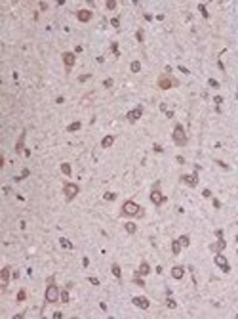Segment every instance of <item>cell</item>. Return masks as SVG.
Wrapping results in <instances>:
<instances>
[{
	"instance_id": "1",
	"label": "cell",
	"mask_w": 238,
	"mask_h": 319,
	"mask_svg": "<svg viewBox=\"0 0 238 319\" xmlns=\"http://www.w3.org/2000/svg\"><path fill=\"white\" fill-rule=\"evenodd\" d=\"M173 143L179 145V147H183V145H187V132H185L183 124H175V128H173Z\"/></svg>"
},
{
	"instance_id": "2",
	"label": "cell",
	"mask_w": 238,
	"mask_h": 319,
	"mask_svg": "<svg viewBox=\"0 0 238 319\" xmlns=\"http://www.w3.org/2000/svg\"><path fill=\"white\" fill-rule=\"evenodd\" d=\"M122 214L124 216H137V214H143V210L139 208V205L134 201H126L122 205Z\"/></svg>"
},
{
	"instance_id": "3",
	"label": "cell",
	"mask_w": 238,
	"mask_h": 319,
	"mask_svg": "<svg viewBox=\"0 0 238 319\" xmlns=\"http://www.w3.org/2000/svg\"><path fill=\"white\" fill-rule=\"evenodd\" d=\"M46 302H50V304H54V302H57L59 300V296H61V292H59V289L55 287L54 283H50L48 285V289H46Z\"/></svg>"
},
{
	"instance_id": "4",
	"label": "cell",
	"mask_w": 238,
	"mask_h": 319,
	"mask_svg": "<svg viewBox=\"0 0 238 319\" xmlns=\"http://www.w3.org/2000/svg\"><path fill=\"white\" fill-rule=\"evenodd\" d=\"M63 191H65V199H67V201H72L76 195H78L80 189H78V185H76V184H65Z\"/></svg>"
},
{
	"instance_id": "5",
	"label": "cell",
	"mask_w": 238,
	"mask_h": 319,
	"mask_svg": "<svg viewBox=\"0 0 238 319\" xmlns=\"http://www.w3.org/2000/svg\"><path fill=\"white\" fill-rule=\"evenodd\" d=\"M213 262H215V266H217V268H221V271H225V273H227L229 269H231V266H229V260L223 256V254H219V252L215 254Z\"/></svg>"
},
{
	"instance_id": "6",
	"label": "cell",
	"mask_w": 238,
	"mask_h": 319,
	"mask_svg": "<svg viewBox=\"0 0 238 319\" xmlns=\"http://www.w3.org/2000/svg\"><path fill=\"white\" fill-rule=\"evenodd\" d=\"M151 201H152V205H156V207H160V205L166 201V197L158 191V184L154 185V189H152V193H151Z\"/></svg>"
},
{
	"instance_id": "7",
	"label": "cell",
	"mask_w": 238,
	"mask_h": 319,
	"mask_svg": "<svg viewBox=\"0 0 238 319\" xmlns=\"http://www.w3.org/2000/svg\"><path fill=\"white\" fill-rule=\"evenodd\" d=\"M177 80L175 78H170V76H160L158 78V86L162 88V90H168V88H172V86H177Z\"/></svg>"
},
{
	"instance_id": "8",
	"label": "cell",
	"mask_w": 238,
	"mask_h": 319,
	"mask_svg": "<svg viewBox=\"0 0 238 319\" xmlns=\"http://www.w3.org/2000/svg\"><path fill=\"white\" fill-rule=\"evenodd\" d=\"M223 233L221 231H217V237H219V243H213V245H209V250H212V252H221V250L225 248V239L223 237Z\"/></svg>"
},
{
	"instance_id": "9",
	"label": "cell",
	"mask_w": 238,
	"mask_h": 319,
	"mask_svg": "<svg viewBox=\"0 0 238 319\" xmlns=\"http://www.w3.org/2000/svg\"><path fill=\"white\" fill-rule=\"evenodd\" d=\"M134 304L137 306V308H141V310H147L149 306H151V302H149V298H145V296H134Z\"/></svg>"
},
{
	"instance_id": "10",
	"label": "cell",
	"mask_w": 238,
	"mask_h": 319,
	"mask_svg": "<svg viewBox=\"0 0 238 319\" xmlns=\"http://www.w3.org/2000/svg\"><path fill=\"white\" fill-rule=\"evenodd\" d=\"M141 115H143V109L135 107V109H132V111L128 113V120H130V122H135V120L141 119Z\"/></svg>"
},
{
	"instance_id": "11",
	"label": "cell",
	"mask_w": 238,
	"mask_h": 319,
	"mask_svg": "<svg viewBox=\"0 0 238 319\" xmlns=\"http://www.w3.org/2000/svg\"><path fill=\"white\" fill-rule=\"evenodd\" d=\"M74 61H76V55L74 54H71V52H65V54H63V63H65L67 69H71V67L74 65Z\"/></svg>"
},
{
	"instance_id": "12",
	"label": "cell",
	"mask_w": 238,
	"mask_h": 319,
	"mask_svg": "<svg viewBox=\"0 0 238 319\" xmlns=\"http://www.w3.org/2000/svg\"><path fill=\"white\" fill-rule=\"evenodd\" d=\"M76 17H78L80 23H88V21L91 19V12H90V10H80L78 14H76Z\"/></svg>"
},
{
	"instance_id": "13",
	"label": "cell",
	"mask_w": 238,
	"mask_h": 319,
	"mask_svg": "<svg viewBox=\"0 0 238 319\" xmlns=\"http://www.w3.org/2000/svg\"><path fill=\"white\" fill-rule=\"evenodd\" d=\"M181 180H183L187 185H191V187H194V185L198 184V176H196V174H185Z\"/></svg>"
},
{
	"instance_id": "14",
	"label": "cell",
	"mask_w": 238,
	"mask_h": 319,
	"mask_svg": "<svg viewBox=\"0 0 238 319\" xmlns=\"http://www.w3.org/2000/svg\"><path fill=\"white\" fill-rule=\"evenodd\" d=\"M183 275H185L183 266H175V268H172V277H173V279H183Z\"/></svg>"
},
{
	"instance_id": "15",
	"label": "cell",
	"mask_w": 238,
	"mask_h": 319,
	"mask_svg": "<svg viewBox=\"0 0 238 319\" xmlns=\"http://www.w3.org/2000/svg\"><path fill=\"white\" fill-rule=\"evenodd\" d=\"M112 143H114V138H112V136H105V138L101 140V147H105V149L111 147Z\"/></svg>"
},
{
	"instance_id": "16",
	"label": "cell",
	"mask_w": 238,
	"mask_h": 319,
	"mask_svg": "<svg viewBox=\"0 0 238 319\" xmlns=\"http://www.w3.org/2000/svg\"><path fill=\"white\" fill-rule=\"evenodd\" d=\"M149 271H151V268H149V264H147V262H143V264L139 266V269H137V273H139V275H147Z\"/></svg>"
},
{
	"instance_id": "17",
	"label": "cell",
	"mask_w": 238,
	"mask_h": 319,
	"mask_svg": "<svg viewBox=\"0 0 238 319\" xmlns=\"http://www.w3.org/2000/svg\"><path fill=\"white\" fill-rule=\"evenodd\" d=\"M8 281H10V268H4V269H2V285L6 287Z\"/></svg>"
},
{
	"instance_id": "18",
	"label": "cell",
	"mask_w": 238,
	"mask_h": 319,
	"mask_svg": "<svg viewBox=\"0 0 238 319\" xmlns=\"http://www.w3.org/2000/svg\"><path fill=\"white\" fill-rule=\"evenodd\" d=\"M111 271H112V275H114V277H118V279L122 277V269H120V266H118V264H112Z\"/></svg>"
},
{
	"instance_id": "19",
	"label": "cell",
	"mask_w": 238,
	"mask_h": 319,
	"mask_svg": "<svg viewBox=\"0 0 238 319\" xmlns=\"http://www.w3.org/2000/svg\"><path fill=\"white\" fill-rule=\"evenodd\" d=\"M172 252H173V254H179V252H181V243H179V239L172 243Z\"/></svg>"
},
{
	"instance_id": "20",
	"label": "cell",
	"mask_w": 238,
	"mask_h": 319,
	"mask_svg": "<svg viewBox=\"0 0 238 319\" xmlns=\"http://www.w3.org/2000/svg\"><path fill=\"white\" fill-rule=\"evenodd\" d=\"M126 231L128 233H135L137 231V225L134 224V222H126Z\"/></svg>"
},
{
	"instance_id": "21",
	"label": "cell",
	"mask_w": 238,
	"mask_h": 319,
	"mask_svg": "<svg viewBox=\"0 0 238 319\" xmlns=\"http://www.w3.org/2000/svg\"><path fill=\"white\" fill-rule=\"evenodd\" d=\"M80 126H82V124H80L78 120H76V122L69 124V126H67V130H69V132H76V130H80Z\"/></svg>"
},
{
	"instance_id": "22",
	"label": "cell",
	"mask_w": 238,
	"mask_h": 319,
	"mask_svg": "<svg viewBox=\"0 0 238 319\" xmlns=\"http://www.w3.org/2000/svg\"><path fill=\"white\" fill-rule=\"evenodd\" d=\"M59 243H61V247H63V248H69V250L72 248V243H71V241H67L65 237H61V239H59Z\"/></svg>"
},
{
	"instance_id": "23",
	"label": "cell",
	"mask_w": 238,
	"mask_h": 319,
	"mask_svg": "<svg viewBox=\"0 0 238 319\" xmlns=\"http://www.w3.org/2000/svg\"><path fill=\"white\" fill-rule=\"evenodd\" d=\"M61 172H63L65 176H71V164H69V163H63V164H61Z\"/></svg>"
},
{
	"instance_id": "24",
	"label": "cell",
	"mask_w": 238,
	"mask_h": 319,
	"mask_svg": "<svg viewBox=\"0 0 238 319\" xmlns=\"http://www.w3.org/2000/svg\"><path fill=\"white\" fill-rule=\"evenodd\" d=\"M130 69H132V73H139V71H141V63H139V61H132Z\"/></svg>"
},
{
	"instance_id": "25",
	"label": "cell",
	"mask_w": 238,
	"mask_h": 319,
	"mask_svg": "<svg viewBox=\"0 0 238 319\" xmlns=\"http://www.w3.org/2000/svg\"><path fill=\"white\" fill-rule=\"evenodd\" d=\"M23 140H25V132H23V134H21V138H19L17 145H15V151H17V153H19V151H21V149H23Z\"/></svg>"
},
{
	"instance_id": "26",
	"label": "cell",
	"mask_w": 238,
	"mask_h": 319,
	"mask_svg": "<svg viewBox=\"0 0 238 319\" xmlns=\"http://www.w3.org/2000/svg\"><path fill=\"white\" fill-rule=\"evenodd\" d=\"M179 243H181V247H189V243H191V239H189L187 235H183V237H179Z\"/></svg>"
},
{
	"instance_id": "27",
	"label": "cell",
	"mask_w": 238,
	"mask_h": 319,
	"mask_svg": "<svg viewBox=\"0 0 238 319\" xmlns=\"http://www.w3.org/2000/svg\"><path fill=\"white\" fill-rule=\"evenodd\" d=\"M59 300H61V302H65V304L69 302V292H67V290H63V292H61V296H59Z\"/></svg>"
},
{
	"instance_id": "28",
	"label": "cell",
	"mask_w": 238,
	"mask_h": 319,
	"mask_svg": "<svg viewBox=\"0 0 238 319\" xmlns=\"http://www.w3.org/2000/svg\"><path fill=\"white\" fill-rule=\"evenodd\" d=\"M105 6H107V10H114V8H116V2H114V0H107V4H105Z\"/></svg>"
},
{
	"instance_id": "29",
	"label": "cell",
	"mask_w": 238,
	"mask_h": 319,
	"mask_svg": "<svg viewBox=\"0 0 238 319\" xmlns=\"http://www.w3.org/2000/svg\"><path fill=\"white\" fill-rule=\"evenodd\" d=\"M114 197H116L114 193H105V195H103V199H105V201H114Z\"/></svg>"
},
{
	"instance_id": "30",
	"label": "cell",
	"mask_w": 238,
	"mask_h": 319,
	"mask_svg": "<svg viewBox=\"0 0 238 319\" xmlns=\"http://www.w3.org/2000/svg\"><path fill=\"white\" fill-rule=\"evenodd\" d=\"M208 84H209L212 88H219V82H217L215 78H209V80H208Z\"/></svg>"
},
{
	"instance_id": "31",
	"label": "cell",
	"mask_w": 238,
	"mask_h": 319,
	"mask_svg": "<svg viewBox=\"0 0 238 319\" xmlns=\"http://www.w3.org/2000/svg\"><path fill=\"white\" fill-rule=\"evenodd\" d=\"M17 300H19V302L25 300V290H19V292H17Z\"/></svg>"
},
{
	"instance_id": "32",
	"label": "cell",
	"mask_w": 238,
	"mask_h": 319,
	"mask_svg": "<svg viewBox=\"0 0 238 319\" xmlns=\"http://www.w3.org/2000/svg\"><path fill=\"white\" fill-rule=\"evenodd\" d=\"M134 283H135V285H139V287H145V281H143V279H139V277H135V279H134Z\"/></svg>"
},
{
	"instance_id": "33",
	"label": "cell",
	"mask_w": 238,
	"mask_h": 319,
	"mask_svg": "<svg viewBox=\"0 0 238 319\" xmlns=\"http://www.w3.org/2000/svg\"><path fill=\"white\" fill-rule=\"evenodd\" d=\"M103 86H105V88H111V86H112V78H107V80L103 82Z\"/></svg>"
},
{
	"instance_id": "34",
	"label": "cell",
	"mask_w": 238,
	"mask_h": 319,
	"mask_svg": "<svg viewBox=\"0 0 238 319\" xmlns=\"http://www.w3.org/2000/svg\"><path fill=\"white\" fill-rule=\"evenodd\" d=\"M198 8H200V12H202V15H204V17H208V12H206V6H204V4H200Z\"/></svg>"
},
{
	"instance_id": "35",
	"label": "cell",
	"mask_w": 238,
	"mask_h": 319,
	"mask_svg": "<svg viewBox=\"0 0 238 319\" xmlns=\"http://www.w3.org/2000/svg\"><path fill=\"white\" fill-rule=\"evenodd\" d=\"M168 308H175V300H172V298H168Z\"/></svg>"
},
{
	"instance_id": "36",
	"label": "cell",
	"mask_w": 238,
	"mask_h": 319,
	"mask_svg": "<svg viewBox=\"0 0 238 319\" xmlns=\"http://www.w3.org/2000/svg\"><path fill=\"white\" fill-rule=\"evenodd\" d=\"M111 23H112V27H118V25H120V19H118V17H114Z\"/></svg>"
},
{
	"instance_id": "37",
	"label": "cell",
	"mask_w": 238,
	"mask_h": 319,
	"mask_svg": "<svg viewBox=\"0 0 238 319\" xmlns=\"http://www.w3.org/2000/svg\"><path fill=\"white\" fill-rule=\"evenodd\" d=\"M135 36H137V40H139V42H143V33H141V31H137Z\"/></svg>"
},
{
	"instance_id": "38",
	"label": "cell",
	"mask_w": 238,
	"mask_h": 319,
	"mask_svg": "<svg viewBox=\"0 0 238 319\" xmlns=\"http://www.w3.org/2000/svg\"><path fill=\"white\" fill-rule=\"evenodd\" d=\"M90 283H91V285H95V287H97V285H99V281H97V279H95V277H90Z\"/></svg>"
},
{
	"instance_id": "39",
	"label": "cell",
	"mask_w": 238,
	"mask_h": 319,
	"mask_svg": "<svg viewBox=\"0 0 238 319\" xmlns=\"http://www.w3.org/2000/svg\"><path fill=\"white\" fill-rule=\"evenodd\" d=\"M27 176H29V168H25V170L21 172V178H27Z\"/></svg>"
},
{
	"instance_id": "40",
	"label": "cell",
	"mask_w": 238,
	"mask_h": 319,
	"mask_svg": "<svg viewBox=\"0 0 238 319\" xmlns=\"http://www.w3.org/2000/svg\"><path fill=\"white\" fill-rule=\"evenodd\" d=\"M88 78H90V75H82L80 76V82H84V80H88Z\"/></svg>"
},
{
	"instance_id": "41",
	"label": "cell",
	"mask_w": 238,
	"mask_h": 319,
	"mask_svg": "<svg viewBox=\"0 0 238 319\" xmlns=\"http://www.w3.org/2000/svg\"><path fill=\"white\" fill-rule=\"evenodd\" d=\"M236 241H238V235H236Z\"/></svg>"
}]
</instances>
